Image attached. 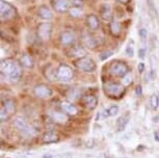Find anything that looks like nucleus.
<instances>
[{"label":"nucleus","instance_id":"nucleus-29","mask_svg":"<svg viewBox=\"0 0 159 158\" xmlns=\"http://www.w3.org/2000/svg\"><path fill=\"white\" fill-rule=\"evenodd\" d=\"M108 114H109V117H116V115L120 112V108H119V106H116V105H112V106H110L108 109Z\"/></svg>","mask_w":159,"mask_h":158},{"label":"nucleus","instance_id":"nucleus-15","mask_svg":"<svg viewBox=\"0 0 159 158\" xmlns=\"http://www.w3.org/2000/svg\"><path fill=\"white\" fill-rule=\"evenodd\" d=\"M82 102H83V105L89 109H95L98 105L97 98H96L95 96H92V95H88V96L83 97Z\"/></svg>","mask_w":159,"mask_h":158},{"label":"nucleus","instance_id":"nucleus-36","mask_svg":"<svg viewBox=\"0 0 159 158\" xmlns=\"http://www.w3.org/2000/svg\"><path fill=\"white\" fill-rule=\"evenodd\" d=\"M137 70H139V73H143L145 71V64L143 62H139V65H137Z\"/></svg>","mask_w":159,"mask_h":158},{"label":"nucleus","instance_id":"nucleus-41","mask_svg":"<svg viewBox=\"0 0 159 158\" xmlns=\"http://www.w3.org/2000/svg\"><path fill=\"white\" fill-rule=\"evenodd\" d=\"M53 156H54V155H52V154H45L42 158H53Z\"/></svg>","mask_w":159,"mask_h":158},{"label":"nucleus","instance_id":"nucleus-24","mask_svg":"<svg viewBox=\"0 0 159 158\" xmlns=\"http://www.w3.org/2000/svg\"><path fill=\"white\" fill-rule=\"evenodd\" d=\"M52 119L57 123H66L68 121V118L61 112H52Z\"/></svg>","mask_w":159,"mask_h":158},{"label":"nucleus","instance_id":"nucleus-3","mask_svg":"<svg viewBox=\"0 0 159 158\" xmlns=\"http://www.w3.org/2000/svg\"><path fill=\"white\" fill-rule=\"evenodd\" d=\"M104 91L111 98L120 97L124 93V84H120L118 82H107L104 85Z\"/></svg>","mask_w":159,"mask_h":158},{"label":"nucleus","instance_id":"nucleus-23","mask_svg":"<svg viewBox=\"0 0 159 158\" xmlns=\"http://www.w3.org/2000/svg\"><path fill=\"white\" fill-rule=\"evenodd\" d=\"M109 30L111 32V34L115 35V37L120 35V34H121V31H122L120 23L116 22V21H111V22H110V25H109Z\"/></svg>","mask_w":159,"mask_h":158},{"label":"nucleus","instance_id":"nucleus-20","mask_svg":"<svg viewBox=\"0 0 159 158\" xmlns=\"http://www.w3.org/2000/svg\"><path fill=\"white\" fill-rule=\"evenodd\" d=\"M21 74H22V71H21L20 65L16 62V65H15L14 70L11 71V73L8 75V78L11 82H18L21 77Z\"/></svg>","mask_w":159,"mask_h":158},{"label":"nucleus","instance_id":"nucleus-34","mask_svg":"<svg viewBox=\"0 0 159 158\" xmlns=\"http://www.w3.org/2000/svg\"><path fill=\"white\" fill-rule=\"evenodd\" d=\"M71 3L73 4V7H80L83 3V0H70Z\"/></svg>","mask_w":159,"mask_h":158},{"label":"nucleus","instance_id":"nucleus-25","mask_svg":"<svg viewBox=\"0 0 159 158\" xmlns=\"http://www.w3.org/2000/svg\"><path fill=\"white\" fill-rule=\"evenodd\" d=\"M69 14H70V16L73 17V18H79L83 15V11L80 7H73L69 10Z\"/></svg>","mask_w":159,"mask_h":158},{"label":"nucleus","instance_id":"nucleus-9","mask_svg":"<svg viewBox=\"0 0 159 158\" xmlns=\"http://www.w3.org/2000/svg\"><path fill=\"white\" fill-rule=\"evenodd\" d=\"M82 43L85 47H88L89 49H95L96 47L100 44L98 38H96L93 35H89V34H83L82 35Z\"/></svg>","mask_w":159,"mask_h":158},{"label":"nucleus","instance_id":"nucleus-1","mask_svg":"<svg viewBox=\"0 0 159 158\" xmlns=\"http://www.w3.org/2000/svg\"><path fill=\"white\" fill-rule=\"evenodd\" d=\"M75 67L77 68L78 70L82 71V72H86V73H92L96 71V62L93 61L92 58L89 57H82V58H79L75 61Z\"/></svg>","mask_w":159,"mask_h":158},{"label":"nucleus","instance_id":"nucleus-2","mask_svg":"<svg viewBox=\"0 0 159 158\" xmlns=\"http://www.w3.org/2000/svg\"><path fill=\"white\" fill-rule=\"evenodd\" d=\"M15 16H16V10L13 5L4 0H0V19L2 22L11 20Z\"/></svg>","mask_w":159,"mask_h":158},{"label":"nucleus","instance_id":"nucleus-10","mask_svg":"<svg viewBox=\"0 0 159 158\" xmlns=\"http://www.w3.org/2000/svg\"><path fill=\"white\" fill-rule=\"evenodd\" d=\"M75 40H76V37H75V34L73 31L70 30H66L62 31L61 34V43L64 45V46H68V45L73 44Z\"/></svg>","mask_w":159,"mask_h":158},{"label":"nucleus","instance_id":"nucleus-37","mask_svg":"<svg viewBox=\"0 0 159 158\" xmlns=\"http://www.w3.org/2000/svg\"><path fill=\"white\" fill-rule=\"evenodd\" d=\"M139 58H143L146 56V49H143V48H140L139 50Z\"/></svg>","mask_w":159,"mask_h":158},{"label":"nucleus","instance_id":"nucleus-14","mask_svg":"<svg viewBox=\"0 0 159 158\" xmlns=\"http://www.w3.org/2000/svg\"><path fill=\"white\" fill-rule=\"evenodd\" d=\"M86 24H88L89 28L91 29V30L95 31V30H97L99 28V26H100V21H99L98 17L96 16V15L91 14L86 17Z\"/></svg>","mask_w":159,"mask_h":158},{"label":"nucleus","instance_id":"nucleus-6","mask_svg":"<svg viewBox=\"0 0 159 158\" xmlns=\"http://www.w3.org/2000/svg\"><path fill=\"white\" fill-rule=\"evenodd\" d=\"M52 34V24L48 22L40 23L38 26V37L43 41L49 40Z\"/></svg>","mask_w":159,"mask_h":158},{"label":"nucleus","instance_id":"nucleus-22","mask_svg":"<svg viewBox=\"0 0 159 158\" xmlns=\"http://www.w3.org/2000/svg\"><path fill=\"white\" fill-rule=\"evenodd\" d=\"M58 141V135L52 131L46 132L43 136V142L45 144H52V142H56Z\"/></svg>","mask_w":159,"mask_h":158},{"label":"nucleus","instance_id":"nucleus-11","mask_svg":"<svg viewBox=\"0 0 159 158\" xmlns=\"http://www.w3.org/2000/svg\"><path fill=\"white\" fill-rule=\"evenodd\" d=\"M15 65H16V62L13 61L11 59H4V61H1V65H0L1 73L5 74V75H10L11 71L14 70Z\"/></svg>","mask_w":159,"mask_h":158},{"label":"nucleus","instance_id":"nucleus-39","mask_svg":"<svg viewBox=\"0 0 159 158\" xmlns=\"http://www.w3.org/2000/svg\"><path fill=\"white\" fill-rule=\"evenodd\" d=\"M154 138L156 142H159V132L158 131H155L154 132Z\"/></svg>","mask_w":159,"mask_h":158},{"label":"nucleus","instance_id":"nucleus-40","mask_svg":"<svg viewBox=\"0 0 159 158\" xmlns=\"http://www.w3.org/2000/svg\"><path fill=\"white\" fill-rule=\"evenodd\" d=\"M97 158H109L108 156H107L106 154H104V153H101V154H99L98 156H97Z\"/></svg>","mask_w":159,"mask_h":158},{"label":"nucleus","instance_id":"nucleus-19","mask_svg":"<svg viewBox=\"0 0 159 158\" xmlns=\"http://www.w3.org/2000/svg\"><path fill=\"white\" fill-rule=\"evenodd\" d=\"M20 64L21 65H23L24 68H27V69H31V68H34V59L30 55L28 54H22L20 57Z\"/></svg>","mask_w":159,"mask_h":158},{"label":"nucleus","instance_id":"nucleus-26","mask_svg":"<svg viewBox=\"0 0 159 158\" xmlns=\"http://www.w3.org/2000/svg\"><path fill=\"white\" fill-rule=\"evenodd\" d=\"M150 105L153 110H156L159 107V98L157 95H152L150 97Z\"/></svg>","mask_w":159,"mask_h":158},{"label":"nucleus","instance_id":"nucleus-42","mask_svg":"<svg viewBox=\"0 0 159 158\" xmlns=\"http://www.w3.org/2000/svg\"><path fill=\"white\" fill-rule=\"evenodd\" d=\"M119 2H121V3H128L130 0H118Z\"/></svg>","mask_w":159,"mask_h":158},{"label":"nucleus","instance_id":"nucleus-31","mask_svg":"<svg viewBox=\"0 0 159 158\" xmlns=\"http://www.w3.org/2000/svg\"><path fill=\"white\" fill-rule=\"evenodd\" d=\"M139 34L143 40H145V38L148 37V30H147L146 28H140L139 31Z\"/></svg>","mask_w":159,"mask_h":158},{"label":"nucleus","instance_id":"nucleus-7","mask_svg":"<svg viewBox=\"0 0 159 158\" xmlns=\"http://www.w3.org/2000/svg\"><path fill=\"white\" fill-rule=\"evenodd\" d=\"M53 92L49 86L46 84H38L34 88V95L41 99H47L52 96Z\"/></svg>","mask_w":159,"mask_h":158},{"label":"nucleus","instance_id":"nucleus-18","mask_svg":"<svg viewBox=\"0 0 159 158\" xmlns=\"http://www.w3.org/2000/svg\"><path fill=\"white\" fill-rule=\"evenodd\" d=\"M69 54H70V56H72V57H77L78 59H79V58L85 57L86 51L82 48V47L76 46V47H74V48H72V49L70 50Z\"/></svg>","mask_w":159,"mask_h":158},{"label":"nucleus","instance_id":"nucleus-27","mask_svg":"<svg viewBox=\"0 0 159 158\" xmlns=\"http://www.w3.org/2000/svg\"><path fill=\"white\" fill-rule=\"evenodd\" d=\"M132 81H133V75H132L131 73H127L126 75H124L122 77V83L124 85H129L131 84Z\"/></svg>","mask_w":159,"mask_h":158},{"label":"nucleus","instance_id":"nucleus-4","mask_svg":"<svg viewBox=\"0 0 159 158\" xmlns=\"http://www.w3.org/2000/svg\"><path fill=\"white\" fill-rule=\"evenodd\" d=\"M14 125H15V127L20 131V132H22L23 134H25V135H34V128H32L30 125H29L27 122L22 118L15 119Z\"/></svg>","mask_w":159,"mask_h":158},{"label":"nucleus","instance_id":"nucleus-21","mask_svg":"<svg viewBox=\"0 0 159 158\" xmlns=\"http://www.w3.org/2000/svg\"><path fill=\"white\" fill-rule=\"evenodd\" d=\"M61 109L64 110L66 114L70 115H75L77 114V108L74 104H72L70 102H62L61 103Z\"/></svg>","mask_w":159,"mask_h":158},{"label":"nucleus","instance_id":"nucleus-28","mask_svg":"<svg viewBox=\"0 0 159 158\" xmlns=\"http://www.w3.org/2000/svg\"><path fill=\"white\" fill-rule=\"evenodd\" d=\"M1 106H3L5 109L7 110L8 112L11 115L13 114V111H14V109H15V105H14V102L11 100H7L5 102L2 104Z\"/></svg>","mask_w":159,"mask_h":158},{"label":"nucleus","instance_id":"nucleus-30","mask_svg":"<svg viewBox=\"0 0 159 158\" xmlns=\"http://www.w3.org/2000/svg\"><path fill=\"white\" fill-rule=\"evenodd\" d=\"M10 115H11L10 112H8L3 106H1V110H0V118H1V121L3 122L5 120H7L8 117H10Z\"/></svg>","mask_w":159,"mask_h":158},{"label":"nucleus","instance_id":"nucleus-17","mask_svg":"<svg viewBox=\"0 0 159 158\" xmlns=\"http://www.w3.org/2000/svg\"><path fill=\"white\" fill-rule=\"evenodd\" d=\"M38 15H39V17L44 20H51L53 18V14L51 13L50 8L46 7V5H41V7H39Z\"/></svg>","mask_w":159,"mask_h":158},{"label":"nucleus","instance_id":"nucleus-13","mask_svg":"<svg viewBox=\"0 0 159 158\" xmlns=\"http://www.w3.org/2000/svg\"><path fill=\"white\" fill-rule=\"evenodd\" d=\"M130 118L131 117L129 112H126L125 115H123L122 117L119 118V120L116 121V132H122L125 129L129 121H130Z\"/></svg>","mask_w":159,"mask_h":158},{"label":"nucleus","instance_id":"nucleus-35","mask_svg":"<svg viewBox=\"0 0 159 158\" xmlns=\"http://www.w3.org/2000/svg\"><path fill=\"white\" fill-rule=\"evenodd\" d=\"M147 2H148V5H149L150 10H152L155 14L157 13V11H155V7H154V0H147Z\"/></svg>","mask_w":159,"mask_h":158},{"label":"nucleus","instance_id":"nucleus-16","mask_svg":"<svg viewBox=\"0 0 159 158\" xmlns=\"http://www.w3.org/2000/svg\"><path fill=\"white\" fill-rule=\"evenodd\" d=\"M100 15L102 17V19L110 21L112 19V13H111V8L107 3H103L100 7Z\"/></svg>","mask_w":159,"mask_h":158},{"label":"nucleus","instance_id":"nucleus-5","mask_svg":"<svg viewBox=\"0 0 159 158\" xmlns=\"http://www.w3.org/2000/svg\"><path fill=\"white\" fill-rule=\"evenodd\" d=\"M109 73L112 76H121L123 77L124 75L128 73V67L125 62L122 61H116L113 64L110 65L109 68Z\"/></svg>","mask_w":159,"mask_h":158},{"label":"nucleus","instance_id":"nucleus-33","mask_svg":"<svg viewBox=\"0 0 159 158\" xmlns=\"http://www.w3.org/2000/svg\"><path fill=\"white\" fill-rule=\"evenodd\" d=\"M111 55H112V51H106V52L102 53L100 57H101L102 61H105V59H107V58L109 57V56H111Z\"/></svg>","mask_w":159,"mask_h":158},{"label":"nucleus","instance_id":"nucleus-8","mask_svg":"<svg viewBox=\"0 0 159 158\" xmlns=\"http://www.w3.org/2000/svg\"><path fill=\"white\" fill-rule=\"evenodd\" d=\"M56 77L61 80H70L73 77V71L68 65L62 64L56 70Z\"/></svg>","mask_w":159,"mask_h":158},{"label":"nucleus","instance_id":"nucleus-38","mask_svg":"<svg viewBox=\"0 0 159 158\" xmlns=\"http://www.w3.org/2000/svg\"><path fill=\"white\" fill-rule=\"evenodd\" d=\"M135 94H136V96H142V94H143V88H142V86H140V85L136 86V88H135Z\"/></svg>","mask_w":159,"mask_h":158},{"label":"nucleus","instance_id":"nucleus-32","mask_svg":"<svg viewBox=\"0 0 159 158\" xmlns=\"http://www.w3.org/2000/svg\"><path fill=\"white\" fill-rule=\"evenodd\" d=\"M125 52H126V54L129 56V57H132V56H133V54H134L133 47L129 45V46H127V48H126V51Z\"/></svg>","mask_w":159,"mask_h":158},{"label":"nucleus","instance_id":"nucleus-12","mask_svg":"<svg viewBox=\"0 0 159 158\" xmlns=\"http://www.w3.org/2000/svg\"><path fill=\"white\" fill-rule=\"evenodd\" d=\"M69 0H53L52 5L53 8L57 11V13H65L69 8Z\"/></svg>","mask_w":159,"mask_h":158}]
</instances>
